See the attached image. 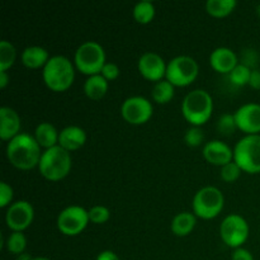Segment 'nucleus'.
I'll list each match as a JSON object with an SVG mask.
<instances>
[{
	"label": "nucleus",
	"mask_w": 260,
	"mask_h": 260,
	"mask_svg": "<svg viewBox=\"0 0 260 260\" xmlns=\"http://www.w3.org/2000/svg\"><path fill=\"white\" fill-rule=\"evenodd\" d=\"M84 91L88 98L93 99V101H99L108 91V80H106L101 74L89 76L84 83Z\"/></svg>",
	"instance_id": "21"
},
{
	"label": "nucleus",
	"mask_w": 260,
	"mask_h": 260,
	"mask_svg": "<svg viewBox=\"0 0 260 260\" xmlns=\"http://www.w3.org/2000/svg\"><path fill=\"white\" fill-rule=\"evenodd\" d=\"M32 260H50V259H47V258H42V256H38V258H33Z\"/></svg>",
	"instance_id": "40"
},
{
	"label": "nucleus",
	"mask_w": 260,
	"mask_h": 260,
	"mask_svg": "<svg viewBox=\"0 0 260 260\" xmlns=\"http://www.w3.org/2000/svg\"><path fill=\"white\" fill-rule=\"evenodd\" d=\"M152 104L149 99L144 96H129L122 103L121 113L124 121H127L131 124H144L151 118Z\"/></svg>",
	"instance_id": "11"
},
{
	"label": "nucleus",
	"mask_w": 260,
	"mask_h": 260,
	"mask_svg": "<svg viewBox=\"0 0 260 260\" xmlns=\"http://www.w3.org/2000/svg\"><path fill=\"white\" fill-rule=\"evenodd\" d=\"M7 249L9 253L15 254V255H20L24 253L25 248H27V239H25L24 234L18 233V231H13L7 239Z\"/></svg>",
	"instance_id": "27"
},
{
	"label": "nucleus",
	"mask_w": 260,
	"mask_h": 260,
	"mask_svg": "<svg viewBox=\"0 0 260 260\" xmlns=\"http://www.w3.org/2000/svg\"><path fill=\"white\" fill-rule=\"evenodd\" d=\"M58 136H60V132H57L55 126H52V124L48 123V122H41V123L36 127V141L38 142V145H40L41 147H45L46 150L51 149V147L53 146H57Z\"/></svg>",
	"instance_id": "20"
},
{
	"label": "nucleus",
	"mask_w": 260,
	"mask_h": 260,
	"mask_svg": "<svg viewBox=\"0 0 260 260\" xmlns=\"http://www.w3.org/2000/svg\"><path fill=\"white\" fill-rule=\"evenodd\" d=\"M231 260H254V256L248 249L238 248L234 250L233 255H231Z\"/></svg>",
	"instance_id": "35"
},
{
	"label": "nucleus",
	"mask_w": 260,
	"mask_h": 260,
	"mask_svg": "<svg viewBox=\"0 0 260 260\" xmlns=\"http://www.w3.org/2000/svg\"><path fill=\"white\" fill-rule=\"evenodd\" d=\"M41 146L33 136L19 134L7 145V157L13 167L20 170H29L40 164Z\"/></svg>",
	"instance_id": "1"
},
{
	"label": "nucleus",
	"mask_w": 260,
	"mask_h": 260,
	"mask_svg": "<svg viewBox=\"0 0 260 260\" xmlns=\"http://www.w3.org/2000/svg\"><path fill=\"white\" fill-rule=\"evenodd\" d=\"M203 140H205V134L200 127L192 126L190 128L187 129L184 135V141L188 146L190 147H197L202 145Z\"/></svg>",
	"instance_id": "31"
},
{
	"label": "nucleus",
	"mask_w": 260,
	"mask_h": 260,
	"mask_svg": "<svg viewBox=\"0 0 260 260\" xmlns=\"http://www.w3.org/2000/svg\"><path fill=\"white\" fill-rule=\"evenodd\" d=\"M13 200V188L5 182L0 183V207L4 208L10 206Z\"/></svg>",
	"instance_id": "33"
},
{
	"label": "nucleus",
	"mask_w": 260,
	"mask_h": 260,
	"mask_svg": "<svg viewBox=\"0 0 260 260\" xmlns=\"http://www.w3.org/2000/svg\"><path fill=\"white\" fill-rule=\"evenodd\" d=\"M236 8L235 0H208L206 3V9L208 14L216 18H222L230 14Z\"/></svg>",
	"instance_id": "24"
},
{
	"label": "nucleus",
	"mask_w": 260,
	"mask_h": 260,
	"mask_svg": "<svg viewBox=\"0 0 260 260\" xmlns=\"http://www.w3.org/2000/svg\"><path fill=\"white\" fill-rule=\"evenodd\" d=\"M251 70L246 65H243V63H239L230 74V80L233 81V84L239 86H243L249 84V80H250Z\"/></svg>",
	"instance_id": "28"
},
{
	"label": "nucleus",
	"mask_w": 260,
	"mask_h": 260,
	"mask_svg": "<svg viewBox=\"0 0 260 260\" xmlns=\"http://www.w3.org/2000/svg\"><path fill=\"white\" fill-rule=\"evenodd\" d=\"M50 58L47 50L41 46H29L22 52V62L28 69L45 68Z\"/></svg>",
	"instance_id": "19"
},
{
	"label": "nucleus",
	"mask_w": 260,
	"mask_h": 260,
	"mask_svg": "<svg viewBox=\"0 0 260 260\" xmlns=\"http://www.w3.org/2000/svg\"><path fill=\"white\" fill-rule=\"evenodd\" d=\"M249 85L254 89H260V71L259 70H251Z\"/></svg>",
	"instance_id": "36"
},
{
	"label": "nucleus",
	"mask_w": 260,
	"mask_h": 260,
	"mask_svg": "<svg viewBox=\"0 0 260 260\" xmlns=\"http://www.w3.org/2000/svg\"><path fill=\"white\" fill-rule=\"evenodd\" d=\"M223 205H225V198L222 192L212 185L201 188L194 194L192 202L194 215L203 220H211L220 215Z\"/></svg>",
	"instance_id": "7"
},
{
	"label": "nucleus",
	"mask_w": 260,
	"mask_h": 260,
	"mask_svg": "<svg viewBox=\"0 0 260 260\" xmlns=\"http://www.w3.org/2000/svg\"><path fill=\"white\" fill-rule=\"evenodd\" d=\"M220 236L223 243L234 249L241 248L249 238V225L243 216L233 213L223 218L220 226Z\"/></svg>",
	"instance_id": "9"
},
{
	"label": "nucleus",
	"mask_w": 260,
	"mask_h": 260,
	"mask_svg": "<svg viewBox=\"0 0 260 260\" xmlns=\"http://www.w3.org/2000/svg\"><path fill=\"white\" fill-rule=\"evenodd\" d=\"M210 63L213 70L221 74H230L238 63V56L231 48L218 47L210 55Z\"/></svg>",
	"instance_id": "16"
},
{
	"label": "nucleus",
	"mask_w": 260,
	"mask_h": 260,
	"mask_svg": "<svg viewBox=\"0 0 260 260\" xmlns=\"http://www.w3.org/2000/svg\"><path fill=\"white\" fill-rule=\"evenodd\" d=\"M213 111V102L210 93L203 89L189 91L183 99L182 112L184 118L192 126L200 127L211 118Z\"/></svg>",
	"instance_id": "3"
},
{
	"label": "nucleus",
	"mask_w": 260,
	"mask_h": 260,
	"mask_svg": "<svg viewBox=\"0 0 260 260\" xmlns=\"http://www.w3.org/2000/svg\"><path fill=\"white\" fill-rule=\"evenodd\" d=\"M43 81L53 91H65L73 85L75 70L68 57L61 55L52 56L42 71Z\"/></svg>",
	"instance_id": "2"
},
{
	"label": "nucleus",
	"mask_w": 260,
	"mask_h": 260,
	"mask_svg": "<svg viewBox=\"0 0 260 260\" xmlns=\"http://www.w3.org/2000/svg\"><path fill=\"white\" fill-rule=\"evenodd\" d=\"M9 83V76H8L7 71H0V88L4 89Z\"/></svg>",
	"instance_id": "38"
},
{
	"label": "nucleus",
	"mask_w": 260,
	"mask_h": 260,
	"mask_svg": "<svg viewBox=\"0 0 260 260\" xmlns=\"http://www.w3.org/2000/svg\"><path fill=\"white\" fill-rule=\"evenodd\" d=\"M17 58L15 47L8 41H0V71H7Z\"/></svg>",
	"instance_id": "26"
},
{
	"label": "nucleus",
	"mask_w": 260,
	"mask_h": 260,
	"mask_svg": "<svg viewBox=\"0 0 260 260\" xmlns=\"http://www.w3.org/2000/svg\"><path fill=\"white\" fill-rule=\"evenodd\" d=\"M86 142V134L81 127L68 126L60 132L58 136V146L71 152L79 150Z\"/></svg>",
	"instance_id": "18"
},
{
	"label": "nucleus",
	"mask_w": 260,
	"mask_h": 260,
	"mask_svg": "<svg viewBox=\"0 0 260 260\" xmlns=\"http://www.w3.org/2000/svg\"><path fill=\"white\" fill-rule=\"evenodd\" d=\"M88 212L89 220L93 223H98V225L107 222V221L109 220V217H111V212H109L108 208L104 207V206H94V207H91Z\"/></svg>",
	"instance_id": "32"
},
{
	"label": "nucleus",
	"mask_w": 260,
	"mask_h": 260,
	"mask_svg": "<svg viewBox=\"0 0 260 260\" xmlns=\"http://www.w3.org/2000/svg\"><path fill=\"white\" fill-rule=\"evenodd\" d=\"M20 117L9 107L0 108V137L4 141H10L20 134Z\"/></svg>",
	"instance_id": "17"
},
{
	"label": "nucleus",
	"mask_w": 260,
	"mask_h": 260,
	"mask_svg": "<svg viewBox=\"0 0 260 260\" xmlns=\"http://www.w3.org/2000/svg\"><path fill=\"white\" fill-rule=\"evenodd\" d=\"M74 61L80 73L89 76L98 75L106 65V52L98 42L86 41L78 47Z\"/></svg>",
	"instance_id": "6"
},
{
	"label": "nucleus",
	"mask_w": 260,
	"mask_h": 260,
	"mask_svg": "<svg viewBox=\"0 0 260 260\" xmlns=\"http://www.w3.org/2000/svg\"><path fill=\"white\" fill-rule=\"evenodd\" d=\"M40 173L48 180L57 182L70 173L71 155L61 146H53L45 150L38 164Z\"/></svg>",
	"instance_id": "4"
},
{
	"label": "nucleus",
	"mask_w": 260,
	"mask_h": 260,
	"mask_svg": "<svg viewBox=\"0 0 260 260\" xmlns=\"http://www.w3.org/2000/svg\"><path fill=\"white\" fill-rule=\"evenodd\" d=\"M234 161L243 172L260 173V135H246L234 147Z\"/></svg>",
	"instance_id": "5"
},
{
	"label": "nucleus",
	"mask_w": 260,
	"mask_h": 260,
	"mask_svg": "<svg viewBox=\"0 0 260 260\" xmlns=\"http://www.w3.org/2000/svg\"><path fill=\"white\" fill-rule=\"evenodd\" d=\"M167 66L164 58L155 52H145L139 58L137 63L140 74L147 80L156 81V83L162 80V78L167 75Z\"/></svg>",
	"instance_id": "14"
},
{
	"label": "nucleus",
	"mask_w": 260,
	"mask_h": 260,
	"mask_svg": "<svg viewBox=\"0 0 260 260\" xmlns=\"http://www.w3.org/2000/svg\"><path fill=\"white\" fill-rule=\"evenodd\" d=\"M256 13H258V15L260 17V4L258 5V8H256Z\"/></svg>",
	"instance_id": "41"
},
{
	"label": "nucleus",
	"mask_w": 260,
	"mask_h": 260,
	"mask_svg": "<svg viewBox=\"0 0 260 260\" xmlns=\"http://www.w3.org/2000/svg\"><path fill=\"white\" fill-rule=\"evenodd\" d=\"M95 260H119V258L118 255H117L116 253H113L112 250H104L98 254Z\"/></svg>",
	"instance_id": "37"
},
{
	"label": "nucleus",
	"mask_w": 260,
	"mask_h": 260,
	"mask_svg": "<svg viewBox=\"0 0 260 260\" xmlns=\"http://www.w3.org/2000/svg\"><path fill=\"white\" fill-rule=\"evenodd\" d=\"M132 13H134V18L137 23H140V24H147V23H150L154 19L155 7L151 2L142 0V2L137 3L135 5Z\"/></svg>",
	"instance_id": "25"
},
{
	"label": "nucleus",
	"mask_w": 260,
	"mask_h": 260,
	"mask_svg": "<svg viewBox=\"0 0 260 260\" xmlns=\"http://www.w3.org/2000/svg\"><path fill=\"white\" fill-rule=\"evenodd\" d=\"M241 172H243V170L240 169V167H239L235 161H231L221 168V172H220L221 179L226 183H233L240 177Z\"/></svg>",
	"instance_id": "30"
},
{
	"label": "nucleus",
	"mask_w": 260,
	"mask_h": 260,
	"mask_svg": "<svg viewBox=\"0 0 260 260\" xmlns=\"http://www.w3.org/2000/svg\"><path fill=\"white\" fill-rule=\"evenodd\" d=\"M236 126L246 135H260V104L246 103L235 112Z\"/></svg>",
	"instance_id": "13"
},
{
	"label": "nucleus",
	"mask_w": 260,
	"mask_h": 260,
	"mask_svg": "<svg viewBox=\"0 0 260 260\" xmlns=\"http://www.w3.org/2000/svg\"><path fill=\"white\" fill-rule=\"evenodd\" d=\"M175 86L173 85L170 81H168L167 79L165 80H160L157 81L156 84L154 85L151 91V96L156 103L159 104H165L169 103L170 101L174 96V91H175Z\"/></svg>",
	"instance_id": "23"
},
{
	"label": "nucleus",
	"mask_w": 260,
	"mask_h": 260,
	"mask_svg": "<svg viewBox=\"0 0 260 260\" xmlns=\"http://www.w3.org/2000/svg\"><path fill=\"white\" fill-rule=\"evenodd\" d=\"M197 220H196V215L190 212H180L174 216L172 221V231L177 236H187L192 233L194 229Z\"/></svg>",
	"instance_id": "22"
},
{
	"label": "nucleus",
	"mask_w": 260,
	"mask_h": 260,
	"mask_svg": "<svg viewBox=\"0 0 260 260\" xmlns=\"http://www.w3.org/2000/svg\"><path fill=\"white\" fill-rule=\"evenodd\" d=\"M33 258H30L29 255H28V254H25V253H23V254H20V255H18V259L17 260H32Z\"/></svg>",
	"instance_id": "39"
},
{
	"label": "nucleus",
	"mask_w": 260,
	"mask_h": 260,
	"mask_svg": "<svg viewBox=\"0 0 260 260\" xmlns=\"http://www.w3.org/2000/svg\"><path fill=\"white\" fill-rule=\"evenodd\" d=\"M101 75L108 81L114 80V79L118 78L119 68L114 62H106V65H104L103 69H102Z\"/></svg>",
	"instance_id": "34"
},
{
	"label": "nucleus",
	"mask_w": 260,
	"mask_h": 260,
	"mask_svg": "<svg viewBox=\"0 0 260 260\" xmlns=\"http://www.w3.org/2000/svg\"><path fill=\"white\" fill-rule=\"evenodd\" d=\"M238 128L235 121V116L230 113H225L220 116L217 121V131L220 132L222 136H231Z\"/></svg>",
	"instance_id": "29"
},
{
	"label": "nucleus",
	"mask_w": 260,
	"mask_h": 260,
	"mask_svg": "<svg viewBox=\"0 0 260 260\" xmlns=\"http://www.w3.org/2000/svg\"><path fill=\"white\" fill-rule=\"evenodd\" d=\"M203 156L210 164L222 168L223 165L234 161V150L220 140L206 142L203 146Z\"/></svg>",
	"instance_id": "15"
},
{
	"label": "nucleus",
	"mask_w": 260,
	"mask_h": 260,
	"mask_svg": "<svg viewBox=\"0 0 260 260\" xmlns=\"http://www.w3.org/2000/svg\"><path fill=\"white\" fill-rule=\"evenodd\" d=\"M198 71L197 61L190 56L182 55L169 61L165 78L174 86H188L197 79Z\"/></svg>",
	"instance_id": "8"
},
{
	"label": "nucleus",
	"mask_w": 260,
	"mask_h": 260,
	"mask_svg": "<svg viewBox=\"0 0 260 260\" xmlns=\"http://www.w3.org/2000/svg\"><path fill=\"white\" fill-rule=\"evenodd\" d=\"M89 212L80 206H69L57 217V229L66 236H76L89 223Z\"/></svg>",
	"instance_id": "10"
},
{
	"label": "nucleus",
	"mask_w": 260,
	"mask_h": 260,
	"mask_svg": "<svg viewBox=\"0 0 260 260\" xmlns=\"http://www.w3.org/2000/svg\"><path fill=\"white\" fill-rule=\"evenodd\" d=\"M35 218V210L27 201H17L8 207L5 222L12 231L23 233L30 226Z\"/></svg>",
	"instance_id": "12"
}]
</instances>
